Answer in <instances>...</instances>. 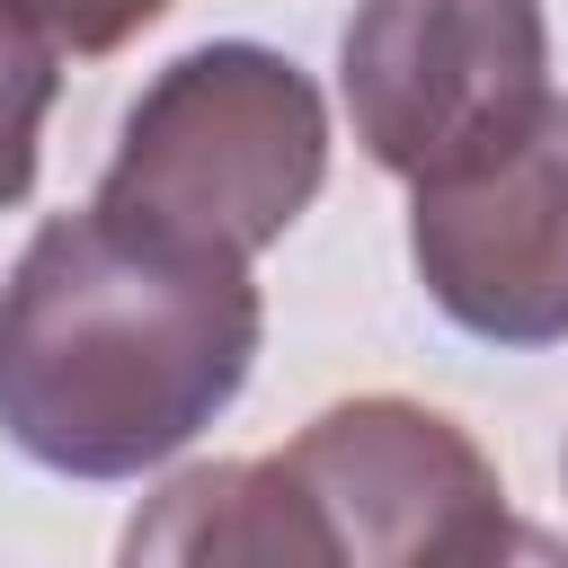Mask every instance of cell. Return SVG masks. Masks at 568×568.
<instances>
[{"label": "cell", "mask_w": 568, "mask_h": 568, "mask_svg": "<svg viewBox=\"0 0 568 568\" xmlns=\"http://www.w3.org/2000/svg\"><path fill=\"white\" fill-rule=\"evenodd\" d=\"M257 337L248 257L124 231L98 204L53 213L0 275V435L62 479H142L248 390Z\"/></svg>", "instance_id": "6da1fadb"}, {"label": "cell", "mask_w": 568, "mask_h": 568, "mask_svg": "<svg viewBox=\"0 0 568 568\" xmlns=\"http://www.w3.org/2000/svg\"><path fill=\"white\" fill-rule=\"evenodd\" d=\"M328 186V106L320 80L248 36L195 44L142 80L124 106L98 213L178 248L257 257Z\"/></svg>", "instance_id": "7a4b0ae2"}, {"label": "cell", "mask_w": 568, "mask_h": 568, "mask_svg": "<svg viewBox=\"0 0 568 568\" xmlns=\"http://www.w3.org/2000/svg\"><path fill=\"white\" fill-rule=\"evenodd\" d=\"M337 89L364 160L417 186L550 98V18L541 0H355Z\"/></svg>", "instance_id": "3957f363"}, {"label": "cell", "mask_w": 568, "mask_h": 568, "mask_svg": "<svg viewBox=\"0 0 568 568\" xmlns=\"http://www.w3.org/2000/svg\"><path fill=\"white\" fill-rule=\"evenodd\" d=\"M408 266L479 346L568 337V98L408 186Z\"/></svg>", "instance_id": "277c9868"}, {"label": "cell", "mask_w": 568, "mask_h": 568, "mask_svg": "<svg viewBox=\"0 0 568 568\" xmlns=\"http://www.w3.org/2000/svg\"><path fill=\"white\" fill-rule=\"evenodd\" d=\"M284 462L302 470V488L337 524L346 568H426L462 524L506 506L488 453L444 408L399 399V390H364V399L320 408L284 444Z\"/></svg>", "instance_id": "5b68a950"}, {"label": "cell", "mask_w": 568, "mask_h": 568, "mask_svg": "<svg viewBox=\"0 0 568 568\" xmlns=\"http://www.w3.org/2000/svg\"><path fill=\"white\" fill-rule=\"evenodd\" d=\"M115 568H346V550L302 470L266 453L195 462L169 488H151L115 541Z\"/></svg>", "instance_id": "8992f818"}, {"label": "cell", "mask_w": 568, "mask_h": 568, "mask_svg": "<svg viewBox=\"0 0 568 568\" xmlns=\"http://www.w3.org/2000/svg\"><path fill=\"white\" fill-rule=\"evenodd\" d=\"M62 89V53L0 9V213L36 195V160H44V115Z\"/></svg>", "instance_id": "52a82bcc"}, {"label": "cell", "mask_w": 568, "mask_h": 568, "mask_svg": "<svg viewBox=\"0 0 568 568\" xmlns=\"http://www.w3.org/2000/svg\"><path fill=\"white\" fill-rule=\"evenodd\" d=\"M9 18H27L53 53H115L142 27H160L178 0H0Z\"/></svg>", "instance_id": "ba28073f"}, {"label": "cell", "mask_w": 568, "mask_h": 568, "mask_svg": "<svg viewBox=\"0 0 568 568\" xmlns=\"http://www.w3.org/2000/svg\"><path fill=\"white\" fill-rule=\"evenodd\" d=\"M426 568H568V541L559 532H541V524H524V515H479V524H462Z\"/></svg>", "instance_id": "9c48e42d"}]
</instances>
